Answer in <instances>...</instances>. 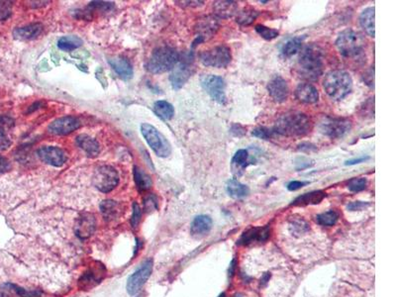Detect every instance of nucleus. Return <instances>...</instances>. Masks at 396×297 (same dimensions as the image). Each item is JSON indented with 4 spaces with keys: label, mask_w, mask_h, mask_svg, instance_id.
I'll return each instance as SVG.
<instances>
[{
    "label": "nucleus",
    "mask_w": 396,
    "mask_h": 297,
    "mask_svg": "<svg viewBox=\"0 0 396 297\" xmlns=\"http://www.w3.org/2000/svg\"><path fill=\"white\" fill-rule=\"evenodd\" d=\"M77 144L90 158H95L96 156H98L100 152V146L98 142L90 136L85 135V134L79 136L77 138Z\"/></svg>",
    "instance_id": "a878e982"
},
{
    "label": "nucleus",
    "mask_w": 396,
    "mask_h": 297,
    "mask_svg": "<svg viewBox=\"0 0 396 297\" xmlns=\"http://www.w3.org/2000/svg\"><path fill=\"white\" fill-rule=\"evenodd\" d=\"M269 236H270L269 226L254 227V228L247 230L243 233L240 240L238 241V244L247 246L255 242H265L268 240Z\"/></svg>",
    "instance_id": "6ab92c4d"
},
{
    "label": "nucleus",
    "mask_w": 396,
    "mask_h": 297,
    "mask_svg": "<svg viewBox=\"0 0 396 297\" xmlns=\"http://www.w3.org/2000/svg\"><path fill=\"white\" fill-rule=\"evenodd\" d=\"M255 30L261 38H263L265 40L267 41H272L275 39L279 34L277 30L273 29V28L267 27V26L260 25V24L257 25L255 27Z\"/></svg>",
    "instance_id": "e433bc0d"
},
{
    "label": "nucleus",
    "mask_w": 396,
    "mask_h": 297,
    "mask_svg": "<svg viewBox=\"0 0 396 297\" xmlns=\"http://www.w3.org/2000/svg\"><path fill=\"white\" fill-rule=\"evenodd\" d=\"M219 297H225V294H224V293H222V294H220V296Z\"/></svg>",
    "instance_id": "4d7b16f0"
},
{
    "label": "nucleus",
    "mask_w": 396,
    "mask_h": 297,
    "mask_svg": "<svg viewBox=\"0 0 396 297\" xmlns=\"http://www.w3.org/2000/svg\"><path fill=\"white\" fill-rule=\"evenodd\" d=\"M199 60L205 67L222 68L228 67L231 63L232 54L226 45H218L199 54Z\"/></svg>",
    "instance_id": "0eeeda50"
},
{
    "label": "nucleus",
    "mask_w": 396,
    "mask_h": 297,
    "mask_svg": "<svg viewBox=\"0 0 396 297\" xmlns=\"http://www.w3.org/2000/svg\"><path fill=\"white\" fill-rule=\"evenodd\" d=\"M13 287L15 288V291L21 297H39L41 295L40 291H28L26 289H23L17 286H13Z\"/></svg>",
    "instance_id": "a18cd8bd"
},
{
    "label": "nucleus",
    "mask_w": 396,
    "mask_h": 297,
    "mask_svg": "<svg viewBox=\"0 0 396 297\" xmlns=\"http://www.w3.org/2000/svg\"><path fill=\"white\" fill-rule=\"evenodd\" d=\"M369 204L368 202H363V201H354V202L349 203L347 208L350 211H360L363 209H366Z\"/></svg>",
    "instance_id": "49530a36"
},
{
    "label": "nucleus",
    "mask_w": 396,
    "mask_h": 297,
    "mask_svg": "<svg viewBox=\"0 0 396 297\" xmlns=\"http://www.w3.org/2000/svg\"><path fill=\"white\" fill-rule=\"evenodd\" d=\"M373 68H370L368 72V75H365V81H367L366 83L369 85L370 87L373 88V82H374V77H373Z\"/></svg>",
    "instance_id": "603ef678"
},
{
    "label": "nucleus",
    "mask_w": 396,
    "mask_h": 297,
    "mask_svg": "<svg viewBox=\"0 0 396 297\" xmlns=\"http://www.w3.org/2000/svg\"><path fill=\"white\" fill-rule=\"evenodd\" d=\"M298 150H299V151H302V152H305V151H306V152H310V151H316V148H315L314 145H312V144L303 143V144L299 145Z\"/></svg>",
    "instance_id": "5fc2aeb1"
},
{
    "label": "nucleus",
    "mask_w": 396,
    "mask_h": 297,
    "mask_svg": "<svg viewBox=\"0 0 396 297\" xmlns=\"http://www.w3.org/2000/svg\"><path fill=\"white\" fill-rule=\"evenodd\" d=\"M181 6H187V7H198L202 6L204 4L203 1H177Z\"/></svg>",
    "instance_id": "09e8293b"
},
{
    "label": "nucleus",
    "mask_w": 396,
    "mask_h": 297,
    "mask_svg": "<svg viewBox=\"0 0 396 297\" xmlns=\"http://www.w3.org/2000/svg\"><path fill=\"white\" fill-rule=\"evenodd\" d=\"M368 160H369V157H362V158H357V159H353V160H350V161H346L345 165H355V164L365 162L366 161H368Z\"/></svg>",
    "instance_id": "864d4df0"
},
{
    "label": "nucleus",
    "mask_w": 396,
    "mask_h": 297,
    "mask_svg": "<svg viewBox=\"0 0 396 297\" xmlns=\"http://www.w3.org/2000/svg\"><path fill=\"white\" fill-rule=\"evenodd\" d=\"M81 123L78 118L73 116H65L52 122L49 125L48 130L54 135H67L79 129Z\"/></svg>",
    "instance_id": "2eb2a0df"
},
{
    "label": "nucleus",
    "mask_w": 396,
    "mask_h": 297,
    "mask_svg": "<svg viewBox=\"0 0 396 297\" xmlns=\"http://www.w3.org/2000/svg\"><path fill=\"white\" fill-rule=\"evenodd\" d=\"M219 26L220 24L218 19L215 16H205L201 18L196 25L197 38L194 42V45H196V43H201L213 37L218 31Z\"/></svg>",
    "instance_id": "ddd939ff"
},
{
    "label": "nucleus",
    "mask_w": 396,
    "mask_h": 297,
    "mask_svg": "<svg viewBox=\"0 0 396 297\" xmlns=\"http://www.w3.org/2000/svg\"><path fill=\"white\" fill-rule=\"evenodd\" d=\"M323 88L332 100H342L352 91L353 80L345 70H331L324 78Z\"/></svg>",
    "instance_id": "20e7f679"
},
{
    "label": "nucleus",
    "mask_w": 396,
    "mask_h": 297,
    "mask_svg": "<svg viewBox=\"0 0 396 297\" xmlns=\"http://www.w3.org/2000/svg\"><path fill=\"white\" fill-rule=\"evenodd\" d=\"M134 178L136 181L137 187L139 190L145 191L150 189L152 179L148 174H146L142 169L135 166L134 168Z\"/></svg>",
    "instance_id": "f704fd0d"
},
{
    "label": "nucleus",
    "mask_w": 396,
    "mask_h": 297,
    "mask_svg": "<svg viewBox=\"0 0 396 297\" xmlns=\"http://www.w3.org/2000/svg\"><path fill=\"white\" fill-rule=\"evenodd\" d=\"M268 92L274 102L282 103L287 101L289 95L287 81L280 76H274L268 83Z\"/></svg>",
    "instance_id": "4468645a"
},
{
    "label": "nucleus",
    "mask_w": 396,
    "mask_h": 297,
    "mask_svg": "<svg viewBox=\"0 0 396 297\" xmlns=\"http://www.w3.org/2000/svg\"><path fill=\"white\" fill-rule=\"evenodd\" d=\"M110 66L124 81H128L133 77V68L130 62L123 57H114L108 60Z\"/></svg>",
    "instance_id": "412c9836"
},
{
    "label": "nucleus",
    "mask_w": 396,
    "mask_h": 297,
    "mask_svg": "<svg viewBox=\"0 0 396 297\" xmlns=\"http://www.w3.org/2000/svg\"><path fill=\"white\" fill-rule=\"evenodd\" d=\"M290 228L293 229L294 233H304L306 232L307 230L309 229L308 227V224L303 220V219H294L292 220L291 224H290Z\"/></svg>",
    "instance_id": "ea45409f"
},
{
    "label": "nucleus",
    "mask_w": 396,
    "mask_h": 297,
    "mask_svg": "<svg viewBox=\"0 0 396 297\" xmlns=\"http://www.w3.org/2000/svg\"><path fill=\"white\" fill-rule=\"evenodd\" d=\"M304 38L305 37H294V38L288 39L282 45V47L280 49L281 57H284L285 59H287V58H291L292 55L300 52Z\"/></svg>",
    "instance_id": "c85d7f7f"
},
{
    "label": "nucleus",
    "mask_w": 396,
    "mask_h": 297,
    "mask_svg": "<svg viewBox=\"0 0 396 297\" xmlns=\"http://www.w3.org/2000/svg\"><path fill=\"white\" fill-rule=\"evenodd\" d=\"M318 129L323 135L332 139H338L347 135L351 131L352 121L348 118L325 116L319 122Z\"/></svg>",
    "instance_id": "6e6552de"
},
{
    "label": "nucleus",
    "mask_w": 396,
    "mask_h": 297,
    "mask_svg": "<svg viewBox=\"0 0 396 297\" xmlns=\"http://www.w3.org/2000/svg\"><path fill=\"white\" fill-rule=\"evenodd\" d=\"M82 45V40L78 36H64L60 40L58 41V47L66 52L73 51L78 48H80Z\"/></svg>",
    "instance_id": "72a5a7b5"
},
{
    "label": "nucleus",
    "mask_w": 396,
    "mask_h": 297,
    "mask_svg": "<svg viewBox=\"0 0 396 297\" xmlns=\"http://www.w3.org/2000/svg\"><path fill=\"white\" fill-rule=\"evenodd\" d=\"M119 176L115 169L110 165L99 166L93 176V184L101 192L107 193L117 187Z\"/></svg>",
    "instance_id": "9d476101"
},
{
    "label": "nucleus",
    "mask_w": 396,
    "mask_h": 297,
    "mask_svg": "<svg viewBox=\"0 0 396 297\" xmlns=\"http://www.w3.org/2000/svg\"><path fill=\"white\" fill-rule=\"evenodd\" d=\"M137 297H143V296H137Z\"/></svg>",
    "instance_id": "052dcab7"
},
{
    "label": "nucleus",
    "mask_w": 396,
    "mask_h": 297,
    "mask_svg": "<svg viewBox=\"0 0 396 297\" xmlns=\"http://www.w3.org/2000/svg\"><path fill=\"white\" fill-rule=\"evenodd\" d=\"M338 218H339V214L336 211L330 210V211L317 215L316 222L322 226H333L336 224Z\"/></svg>",
    "instance_id": "c9c22d12"
},
{
    "label": "nucleus",
    "mask_w": 396,
    "mask_h": 297,
    "mask_svg": "<svg viewBox=\"0 0 396 297\" xmlns=\"http://www.w3.org/2000/svg\"><path fill=\"white\" fill-rule=\"evenodd\" d=\"M336 47L344 58L359 61L365 57L366 40L361 33L347 29L339 34Z\"/></svg>",
    "instance_id": "7ed1b4c3"
},
{
    "label": "nucleus",
    "mask_w": 396,
    "mask_h": 297,
    "mask_svg": "<svg viewBox=\"0 0 396 297\" xmlns=\"http://www.w3.org/2000/svg\"><path fill=\"white\" fill-rule=\"evenodd\" d=\"M213 9L216 16L222 19H228L238 12V3L236 1H215Z\"/></svg>",
    "instance_id": "393cba45"
},
{
    "label": "nucleus",
    "mask_w": 396,
    "mask_h": 297,
    "mask_svg": "<svg viewBox=\"0 0 396 297\" xmlns=\"http://www.w3.org/2000/svg\"><path fill=\"white\" fill-rule=\"evenodd\" d=\"M201 85L209 96L219 104H225L226 97V82L224 79L215 75H204L200 79Z\"/></svg>",
    "instance_id": "1a4fd4ad"
},
{
    "label": "nucleus",
    "mask_w": 396,
    "mask_h": 297,
    "mask_svg": "<svg viewBox=\"0 0 396 297\" xmlns=\"http://www.w3.org/2000/svg\"><path fill=\"white\" fill-rule=\"evenodd\" d=\"M212 228V219L208 215H199L194 218L192 224V236L200 238L207 235Z\"/></svg>",
    "instance_id": "5701e85b"
},
{
    "label": "nucleus",
    "mask_w": 396,
    "mask_h": 297,
    "mask_svg": "<svg viewBox=\"0 0 396 297\" xmlns=\"http://www.w3.org/2000/svg\"><path fill=\"white\" fill-rule=\"evenodd\" d=\"M326 197V193L321 190H315L308 193H304L298 196L293 202L292 206H307V205H315L319 204Z\"/></svg>",
    "instance_id": "cd10ccee"
},
{
    "label": "nucleus",
    "mask_w": 396,
    "mask_h": 297,
    "mask_svg": "<svg viewBox=\"0 0 396 297\" xmlns=\"http://www.w3.org/2000/svg\"><path fill=\"white\" fill-rule=\"evenodd\" d=\"M260 15V12L254 8H244L240 12H237L236 22L242 26H248L252 24Z\"/></svg>",
    "instance_id": "473e14b6"
},
{
    "label": "nucleus",
    "mask_w": 396,
    "mask_h": 297,
    "mask_svg": "<svg viewBox=\"0 0 396 297\" xmlns=\"http://www.w3.org/2000/svg\"><path fill=\"white\" fill-rule=\"evenodd\" d=\"M9 169H10V162H8L6 158L0 156V174L9 171Z\"/></svg>",
    "instance_id": "8fccbe9b"
},
{
    "label": "nucleus",
    "mask_w": 396,
    "mask_h": 297,
    "mask_svg": "<svg viewBox=\"0 0 396 297\" xmlns=\"http://www.w3.org/2000/svg\"><path fill=\"white\" fill-rule=\"evenodd\" d=\"M141 216H142L141 208L138 205V203L134 202V204H133V215H132V219H131V226L133 228H137L138 227V225L140 223V220H141Z\"/></svg>",
    "instance_id": "37998d69"
},
{
    "label": "nucleus",
    "mask_w": 396,
    "mask_h": 297,
    "mask_svg": "<svg viewBox=\"0 0 396 297\" xmlns=\"http://www.w3.org/2000/svg\"><path fill=\"white\" fill-rule=\"evenodd\" d=\"M100 210L106 220H114L121 213L120 205L113 200H105L101 202Z\"/></svg>",
    "instance_id": "2f4dec72"
},
{
    "label": "nucleus",
    "mask_w": 396,
    "mask_h": 297,
    "mask_svg": "<svg viewBox=\"0 0 396 297\" xmlns=\"http://www.w3.org/2000/svg\"><path fill=\"white\" fill-rule=\"evenodd\" d=\"M96 226L95 216L90 213H83L77 221L76 233L81 239H87L95 233Z\"/></svg>",
    "instance_id": "a211bd4d"
},
{
    "label": "nucleus",
    "mask_w": 396,
    "mask_h": 297,
    "mask_svg": "<svg viewBox=\"0 0 396 297\" xmlns=\"http://www.w3.org/2000/svg\"><path fill=\"white\" fill-rule=\"evenodd\" d=\"M308 182H304V181H298V180H293V181H290L288 184H287V189L289 191H295V190H298V189H302L304 185H306Z\"/></svg>",
    "instance_id": "de8ad7c7"
},
{
    "label": "nucleus",
    "mask_w": 396,
    "mask_h": 297,
    "mask_svg": "<svg viewBox=\"0 0 396 297\" xmlns=\"http://www.w3.org/2000/svg\"><path fill=\"white\" fill-rule=\"evenodd\" d=\"M38 156L42 162L53 166H62L67 161V155L64 150L58 147H41L38 150Z\"/></svg>",
    "instance_id": "dca6fc26"
},
{
    "label": "nucleus",
    "mask_w": 396,
    "mask_h": 297,
    "mask_svg": "<svg viewBox=\"0 0 396 297\" xmlns=\"http://www.w3.org/2000/svg\"><path fill=\"white\" fill-rule=\"evenodd\" d=\"M227 192L228 194L234 198V199H240L247 196L250 192V189L247 187L246 184L241 183L239 180L236 178L229 179L227 181Z\"/></svg>",
    "instance_id": "c756f323"
},
{
    "label": "nucleus",
    "mask_w": 396,
    "mask_h": 297,
    "mask_svg": "<svg viewBox=\"0 0 396 297\" xmlns=\"http://www.w3.org/2000/svg\"><path fill=\"white\" fill-rule=\"evenodd\" d=\"M375 8L368 7L360 15V24L364 31L372 38L375 36Z\"/></svg>",
    "instance_id": "b1692460"
},
{
    "label": "nucleus",
    "mask_w": 396,
    "mask_h": 297,
    "mask_svg": "<svg viewBox=\"0 0 396 297\" xmlns=\"http://www.w3.org/2000/svg\"><path fill=\"white\" fill-rule=\"evenodd\" d=\"M368 179L366 177H354L348 181V189L353 192L363 191L367 189Z\"/></svg>",
    "instance_id": "4c0bfd02"
},
{
    "label": "nucleus",
    "mask_w": 396,
    "mask_h": 297,
    "mask_svg": "<svg viewBox=\"0 0 396 297\" xmlns=\"http://www.w3.org/2000/svg\"><path fill=\"white\" fill-rule=\"evenodd\" d=\"M144 208H145L146 212L154 211L158 208V202H157V198L155 195L150 194L144 199Z\"/></svg>",
    "instance_id": "79ce46f5"
},
{
    "label": "nucleus",
    "mask_w": 396,
    "mask_h": 297,
    "mask_svg": "<svg viewBox=\"0 0 396 297\" xmlns=\"http://www.w3.org/2000/svg\"><path fill=\"white\" fill-rule=\"evenodd\" d=\"M252 135L261 140H270L274 135L273 129H269L266 127H258L253 130Z\"/></svg>",
    "instance_id": "58836bf2"
},
{
    "label": "nucleus",
    "mask_w": 396,
    "mask_h": 297,
    "mask_svg": "<svg viewBox=\"0 0 396 297\" xmlns=\"http://www.w3.org/2000/svg\"><path fill=\"white\" fill-rule=\"evenodd\" d=\"M240 131L243 132V133H246V130H245V128H244L243 126H241V125H239V124L233 125V127L231 128V133H232L233 135L236 136V137H241V136H243L240 133Z\"/></svg>",
    "instance_id": "3c124183"
},
{
    "label": "nucleus",
    "mask_w": 396,
    "mask_h": 297,
    "mask_svg": "<svg viewBox=\"0 0 396 297\" xmlns=\"http://www.w3.org/2000/svg\"><path fill=\"white\" fill-rule=\"evenodd\" d=\"M43 31V25L40 23L30 24L24 27L17 28L13 32L14 37L19 40H32L37 38Z\"/></svg>",
    "instance_id": "bb28decb"
},
{
    "label": "nucleus",
    "mask_w": 396,
    "mask_h": 297,
    "mask_svg": "<svg viewBox=\"0 0 396 297\" xmlns=\"http://www.w3.org/2000/svg\"><path fill=\"white\" fill-rule=\"evenodd\" d=\"M89 7H90L91 9L97 10V11H104V12H106V11H109L111 9H113L114 5H113V3H111V2L95 1V2H91V3H90Z\"/></svg>",
    "instance_id": "a19ab883"
},
{
    "label": "nucleus",
    "mask_w": 396,
    "mask_h": 297,
    "mask_svg": "<svg viewBox=\"0 0 396 297\" xmlns=\"http://www.w3.org/2000/svg\"><path fill=\"white\" fill-rule=\"evenodd\" d=\"M141 132L158 157L167 158L171 155L172 147L165 137L158 129L150 124L144 123L141 125Z\"/></svg>",
    "instance_id": "423d86ee"
},
{
    "label": "nucleus",
    "mask_w": 396,
    "mask_h": 297,
    "mask_svg": "<svg viewBox=\"0 0 396 297\" xmlns=\"http://www.w3.org/2000/svg\"><path fill=\"white\" fill-rule=\"evenodd\" d=\"M180 57L177 50L171 47H161L155 52L147 63V69L152 73H164L177 66Z\"/></svg>",
    "instance_id": "39448f33"
},
{
    "label": "nucleus",
    "mask_w": 396,
    "mask_h": 297,
    "mask_svg": "<svg viewBox=\"0 0 396 297\" xmlns=\"http://www.w3.org/2000/svg\"><path fill=\"white\" fill-rule=\"evenodd\" d=\"M324 69V54L320 47L314 44L305 46L301 50L297 62L299 77L306 81H316Z\"/></svg>",
    "instance_id": "f257e3e1"
},
{
    "label": "nucleus",
    "mask_w": 396,
    "mask_h": 297,
    "mask_svg": "<svg viewBox=\"0 0 396 297\" xmlns=\"http://www.w3.org/2000/svg\"><path fill=\"white\" fill-rule=\"evenodd\" d=\"M233 297H240V294H237V295H235V296Z\"/></svg>",
    "instance_id": "bf43d9fd"
},
{
    "label": "nucleus",
    "mask_w": 396,
    "mask_h": 297,
    "mask_svg": "<svg viewBox=\"0 0 396 297\" xmlns=\"http://www.w3.org/2000/svg\"><path fill=\"white\" fill-rule=\"evenodd\" d=\"M236 261L235 259H233L232 264H231V266H230V270H229V274H230V276H233V274H234V270H235V268H236Z\"/></svg>",
    "instance_id": "6e6d98bb"
},
{
    "label": "nucleus",
    "mask_w": 396,
    "mask_h": 297,
    "mask_svg": "<svg viewBox=\"0 0 396 297\" xmlns=\"http://www.w3.org/2000/svg\"><path fill=\"white\" fill-rule=\"evenodd\" d=\"M296 99L305 104H314L319 100V92L311 83H300L295 89Z\"/></svg>",
    "instance_id": "aec40b11"
},
{
    "label": "nucleus",
    "mask_w": 396,
    "mask_h": 297,
    "mask_svg": "<svg viewBox=\"0 0 396 297\" xmlns=\"http://www.w3.org/2000/svg\"><path fill=\"white\" fill-rule=\"evenodd\" d=\"M105 274V269L102 265H98L87 270L80 280V287L82 290H87L101 283Z\"/></svg>",
    "instance_id": "f3484780"
},
{
    "label": "nucleus",
    "mask_w": 396,
    "mask_h": 297,
    "mask_svg": "<svg viewBox=\"0 0 396 297\" xmlns=\"http://www.w3.org/2000/svg\"><path fill=\"white\" fill-rule=\"evenodd\" d=\"M311 128L310 118L299 111H288L281 114L274 123V134L285 137H302Z\"/></svg>",
    "instance_id": "f03ea898"
},
{
    "label": "nucleus",
    "mask_w": 396,
    "mask_h": 297,
    "mask_svg": "<svg viewBox=\"0 0 396 297\" xmlns=\"http://www.w3.org/2000/svg\"><path fill=\"white\" fill-rule=\"evenodd\" d=\"M0 297H5V295H4V294H2V293H0Z\"/></svg>",
    "instance_id": "13d9d810"
},
{
    "label": "nucleus",
    "mask_w": 396,
    "mask_h": 297,
    "mask_svg": "<svg viewBox=\"0 0 396 297\" xmlns=\"http://www.w3.org/2000/svg\"><path fill=\"white\" fill-rule=\"evenodd\" d=\"M154 111L158 117H160L162 120L167 121L171 120L175 115V108L174 106L164 100H160L155 102L154 104Z\"/></svg>",
    "instance_id": "7c9ffc66"
},
{
    "label": "nucleus",
    "mask_w": 396,
    "mask_h": 297,
    "mask_svg": "<svg viewBox=\"0 0 396 297\" xmlns=\"http://www.w3.org/2000/svg\"><path fill=\"white\" fill-rule=\"evenodd\" d=\"M252 161L249 156V152L247 150H239L235 153L231 161V169L235 176H240L244 174L249 164L252 163Z\"/></svg>",
    "instance_id": "4be33fe9"
},
{
    "label": "nucleus",
    "mask_w": 396,
    "mask_h": 297,
    "mask_svg": "<svg viewBox=\"0 0 396 297\" xmlns=\"http://www.w3.org/2000/svg\"><path fill=\"white\" fill-rule=\"evenodd\" d=\"M194 72V68L192 66V61L187 59H182L178 61L177 66L172 69V73L169 76V81L174 89H180L186 81L191 79L192 73Z\"/></svg>",
    "instance_id": "9b49d317"
},
{
    "label": "nucleus",
    "mask_w": 396,
    "mask_h": 297,
    "mask_svg": "<svg viewBox=\"0 0 396 297\" xmlns=\"http://www.w3.org/2000/svg\"><path fill=\"white\" fill-rule=\"evenodd\" d=\"M153 266V259H147L139 270H137L132 275H130L127 281V291L130 295L137 294L143 287V285L147 283L152 274Z\"/></svg>",
    "instance_id": "f8f14e48"
},
{
    "label": "nucleus",
    "mask_w": 396,
    "mask_h": 297,
    "mask_svg": "<svg viewBox=\"0 0 396 297\" xmlns=\"http://www.w3.org/2000/svg\"><path fill=\"white\" fill-rule=\"evenodd\" d=\"M11 15V3L0 2V20H5Z\"/></svg>",
    "instance_id": "c03bdc74"
}]
</instances>
